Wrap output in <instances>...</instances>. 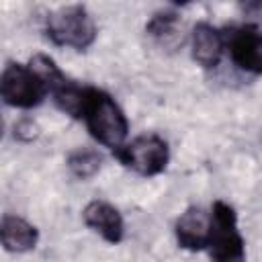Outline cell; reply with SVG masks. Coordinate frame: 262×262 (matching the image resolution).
<instances>
[{"instance_id": "6da1fadb", "label": "cell", "mask_w": 262, "mask_h": 262, "mask_svg": "<svg viewBox=\"0 0 262 262\" xmlns=\"http://www.w3.org/2000/svg\"><path fill=\"white\" fill-rule=\"evenodd\" d=\"M82 119L86 121L90 135L104 147L121 149L125 145V137L129 131L127 119L121 106L104 90L98 88L88 90V102Z\"/></svg>"}, {"instance_id": "7a4b0ae2", "label": "cell", "mask_w": 262, "mask_h": 262, "mask_svg": "<svg viewBox=\"0 0 262 262\" xmlns=\"http://www.w3.org/2000/svg\"><path fill=\"white\" fill-rule=\"evenodd\" d=\"M47 35L55 45L82 51L94 43L96 25L84 6H63L47 16Z\"/></svg>"}, {"instance_id": "3957f363", "label": "cell", "mask_w": 262, "mask_h": 262, "mask_svg": "<svg viewBox=\"0 0 262 262\" xmlns=\"http://www.w3.org/2000/svg\"><path fill=\"white\" fill-rule=\"evenodd\" d=\"M209 252L213 262H244V237L237 229V215L233 207L217 201L211 211Z\"/></svg>"}, {"instance_id": "277c9868", "label": "cell", "mask_w": 262, "mask_h": 262, "mask_svg": "<svg viewBox=\"0 0 262 262\" xmlns=\"http://www.w3.org/2000/svg\"><path fill=\"white\" fill-rule=\"evenodd\" d=\"M0 92L6 104L16 108H33L47 94L45 82L23 63H8L0 78Z\"/></svg>"}, {"instance_id": "5b68a950", "label": "cell", "mask_w": 262, "mask_h": 262, "mask_svg": "<svg viewBox=\"0 0 262 262\" xmlns=\"http://www.w3.org/2000/svg\"><path fill=\"white\" fill-rule=\"evenodd\" d=\"M117 156L127 168L135 170L137 174L156 176L166 170L170 160V149L160 135L145 133L125 143L121 149H117Z\"/></svg>"}, {"instance_id": "8992f818", "label": "cell", "mask_w": 262, "mask_h": 262, "mask_svg": "<svg viewBox=\"0 0 262 262\" xmlns=\"http://www.w3.org/2000/svg\"><path fill=\"white\" fill-rule=\"evenodd\" d=\"M225 49H229V55L239 70L262 74V31L258 27L244 25L231 29V33L225 35Z\"/></svg>"}, {"instance_id": "52a82bcc", "label": "cell", "mask_w": 262, "mask_h": 262, "mask_svg": "<svg viewBox=\"0 0 262 262\" xmlns=\"http://www.w3.org/2000/svg\"><path fill=\"white\" fill-rule=\"evenodd\" d=\"M176 239L186 250H203L211 237V213L201 207H188L176 221Z\"/></svg>"}, {"instance_id": "ba28073f", "label": "cell", "mask_w": 262, "mask_h": 262, "mask_svg": "<svg viewBox=\"0 0 262 262\" xmlns=\"http://www.w3.org/2000/svg\"><path fill=\"white\" fill-rule=\"evenodd\" d=\"M82 217H84V223L92 231H96L102 239H106L108 244H119L123 239V235H125L123 217L111 203L92 201V203H88L84 207Z\"/></svg>"}, {"instance_id": "9c48e42d", "label": "cell", "mask_w": 262, "mask_h": 262, "mask_svg": "<svg viewBox=\"0 0 262 262\" xmlns=\"http://www.w3.org/2000/svg\"><path fill=\"white\" fill-rule=\"evenodd\" d=\"M190 47H192V59L199 66L207 70L217 68L225 51V33H221L209 23H199L192 29Z\"/></svg>"}, {"instance_id": "30bf717a", "label": "cell", "mask_w": 262, "mask_h": 262, "mask_svg": "<svg viewBox=\"0 0 262 262\" xmlns=\"http://www.w3.org/2000/svg\"><path fill=\"white\" fill-rule=\"evenodd\" d=\"M0 237H2V246L6 252L23 254L37 246L39 233H37V227L25 221L23 217L4 215L0 223Z\"/></svg>"}, {"instance_id": "8fae6325", "label": "cell", "mask_w": 262, "mask_h": 262, "mask_svg": "<svg viewBox=\"0 0 262 262\" xmlns=\"http://www.w3.org/2000/svg\"><path fill=\"white\" fill-rule=\"evenodd\" d=\"M102 166V156L94 149H76L68 156V170L76 176V178H92Z\"/></svg>"}, {"instance_id": "7c38bea8", "label": "cell", "mask_w": 262, "mask_h": 262, "mask_svg": "<svg viewBox=\"0 0 262 262\" xmlns=\"http://www.w3.org/2000/svg\"><path fill=\"white\" fill-rule=\"evenodd\" d=\"M145 31L158 39L160 43H172L178 41V14L176 12H158L149 18Z\"/></svg>"}, {"instance_id": "4fadbf2b", "label": "cell", "mask_w": 262, "mask_h": 262, "mask_svg": "<svg viewBox=\"0 0 262 262\" xmlns=\"http://www.w3.org/2000/svg\"><path fill=\"white\" fill-rule=\"evenodd\" d=\"M14 135H16L18 139H23V141H31V139H35V137L39 135V127H37L35 121L23 119V121H18V123L14 125Z\"/></svg>"}]
</instances>
